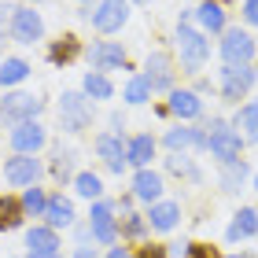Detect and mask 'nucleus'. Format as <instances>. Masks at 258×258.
Masks as SVG:
<instances>
[{"mask_svg":"<svg viewBox=\"0 0 258 258\" xmlns=\"http://www.w3.org/2000/svg\"><path fill=\"white\" fill-rule=\"evenodd\" d=\"M177 44H181V67H184V74L203 70L207 55H210V41L203 37V33L192 30L188 22H181V26H177Z\"/></svg>","mask_w":258,"mask_h":258,"instance_id":"1","label":"nucleus"},{"mask_svg":"<svg viewBox=\"0 0 258 258\" xmlns=\"http://www.w3.org/2000/svg\"><path fill=\"white\" fill-rule=\"evenodd\" d=\"M44 100L33 96V92H8L4 100H0V122L8 125H19V122H33L41 114Z\"/></svg>","mask_w":258,"mask_h":258,"instance_id":"2","label":"nucleus"},{"mask_svg":"<svg viewBox=\"0 0 258 258\" xmlns=\"http://www.w3.org/2000/svg\"><path fill=\"white\" fill-rule=\"evenodd\" d=\"M59 125L67 133H81L92 125V103L85 92H63L59 100Z\"/></svg>","mask_w":258,"mask_h":258,"instance_id":"3","label":"nucleus"},{"mask_svg":"<svg viewBox=\"0 0 258 258\" xmlns=\"http://www.w3.org/2000/svg\"><path fill=\"white\" fill-rule=\"evenodd\" d=\"M210 155L221 159V162H232V159H240V148H243V137L232 129L225 118H210Z\"/></svg>","mask_w":258,"mask_h":258,"instance_id":"4","label":"nucleus"},{"mask_svg":"<svg viewBox=\"0 0 258 258\" xmlns=\"http://www.w3.org/2000/svg\"><path fill=\"white\" fill-rule=\"evenodd\" d=\"M254 81H258V70L251 63H225V70H221V96L240 100V96H247V89Z\"/></svg>","mask_w":258,"mask_h":258,"instance_id":"5","label":"nucleus"},{"mask_svg":"<svg viewBox=\"0 0 258 258\" xmlns=\"http://www.w3.org/2000/svg\"><path fill=\"white\" fill-rule=\"evenodd\" d=\"M96 155L107 162V170L111 173H122L125 166H129V140L122 137V133H100L96 137Z\"/></svg>","mask_w":258,"mask_h":258,"instance_id":"6","label":"nucleus"},{"mask_svg":"<svg viewBox=\"0 0 258 258\" xmlns=\"http://www.w3.org/2000/svg\"><path fill=\"white\" fill-rule=\"evenodd\" d=\"M89 229L92 236H96L100 243H107V247H114L118 243V221H114V203H107V199H100V203H92V214H89Z\"/></svg>","mask_w":258,"mask_h":258,"instance_id":"7","label":"nucleus"},{"mask_svg":"<svg viewBox=\"0 0 258 258\" xmlns=\"http://www.w3.org/2000/svg\"><path fill=\"white\" fill-rule=\"evenodd\" d=\"M41 173H44V166H41L37 155H15V159L4 162V181H8V184H19V188L37 184Z\"/></svg>","mask_w":258,"mask_h":258,"instance_id":"8","label":"nucleus"},{"mask_svg":"<svg viewBox=\"0 0 258 258\" xmlns=\"http://www.w3.org/2000/svg\"><path fill=\"white\" fill-rule=\"evenodd\" d=\"M254 48H258V44L251 41V33L240 30V26H232V30L221 33V55H225V63H251Z\"/></svg>","mask_w":258,"mask_h":258,"instance_id":"9","label":"nucleus"},{"mask_svg":"<svg viewBox=\"0 0 258 258\" xmlns=\"http://www.w3.org/2000/svg\"><path fill=\"white\" fill-rule=\"evenodd\" d=\"M11 37H15L19 44L41 41L44 37V19L33 8H15V15H11Z\"/></svg>","mask_w":258,"mask_h":258,"instance_id":"10","label":"nucleus"},{"mask_svg":"<svg viewBox=\"0 0 258 258\" xmlns=\"http://www.w3.org/2000/svg\"><path fill=\"white\" fill-rule=\"evenodd\" d=\"M44 140H48V133H44V125L33 118V122H19L15 129H11V148L19 151V155H37V151L44 148Z\"/></svg>","mask_w":258,"mask_h":258,"instance_id":"11","label":"nucleus"},{"mask_svg":"<svg viewBox=\"0 0 258 258\" xmlns=\"http://www.w3.org/2000/svg\"><path fill=\"white\" fill-rule=\"evenodd\" d=\"M129 19V0H100V8L92 11V26L100 33H114L122 30Z\"/></svg>","mask_w":258,"mask_h":258,"instance_id":"12","label":"nucleus"},{"mask_svg":"<svg viewBox=\"0 0 258 258\" xmlns=\"http://www.w3.org/2000/svg\"><path fill=\"white\" fill-rule=\"evenodd\" d=\"M89 63H92V70H118V67H125V48L118 41H92Z\"/></svg>","mask_w":258,"mask_h":258,"instance_id":"13","label":"nucleus"},{"mask_svg":"<svg viewBox=\"0 0 258 258\" xmlns=\"http://www.w3.org/2000/svg\"><path fill=\"white\" fill-rule=\"evenodd\" d=\"M148 85H151V92H166L170 85H173V63H170V55L166 52H151L148 55Z\"/></svg>","mask_w":258,"mask_h":258,"instance_id":"14","label":"nucleus"},{"mask_svg":"<svg viewBox=\"0 0 258 258\" xmlns=\"http://www.w3.org/2000/svg\"><path fill=\"white\" fill-rule=\"evenodd\" d=\"M166 148L170 151H184V148H210V137L203 133V129H188V125H177L166 133Z\"/></svg>","mask_w":258,"mask_h":258,"instance_id":"15","label":"nucleus"},{"mask_svg":"<svg viewBox=\"0 0 258 258\" xmlns=\"http://www.w3.org/2000/svg\"><path fill=\"white\" fill-rule=\"evenodd\" d=\"M133 196L137 199H144V203H159V196H162V177L155 170H137V177H133Z\"/></svg>","mask_w":258,"mask_h":258,"instance_id":"16","label":"nucleus"},{"mask_svg":"<svg viewBox=\"0 0 258 258\" xmlns=\"http://www.w3.org/2000/svg\"><path fill=\"white\" fill-rule=\"evenodd\" d=\"M44 221L52 229H70L74 225V203L63 196H48V207H44Z\"/></svg>","mask_w":258,"mask_h":258,"instance_id":"17","label":"nucleus"},{"mask_svg":"<svg viewBox=\"0 0 258 258\" xmlns=\"http://www.w3.org/2000/svg\"><path fill=\"white\" fill-rule=\"evenodd\" d=\"M170 111L177 114V118H199V114H203V100L188 89H173L170 92Z\"/></svg>","mask_w":258,"mask_h":258,"instance_id":"18","label":"nucleus"},{"mask_svg":"<svg viewBox=\"0 0 258 258\" xmlns=\"http://www.w3.org/2000/svg\"><path fill=\"white\" fill-rule=\"evenodd\" d=\"M151 159H155V137L151 133H140L129 140V166L144 170V166H151Z\"/></svg>","mask_w":258,"mask_h":258,"instance_id":"19","label":"nucleus"},{"mask_svg":"<svg viewBox=\"0 0 258 258\" xmlns=\"http://www.w3.org/2000/svg\"><path fill=\"white\" fill-rule=\"evenodd\" d=\"M196 19L199 26H203L207 33H225V11H221V4H214V0H203V4L196 8Z\"/></svg>","mask_w":258,"mask_h":258,"instance_id":"20","label":"nucleus"},{"mask_svg":"<svg viewBox=\"0 0 258 258\" xmlns=\"http://www.w3.org/2000/svg\"><path fill=\"white\" fill-rule=\"evenodd\" d=\"M22 218H26V210H22V199H15V196H0V232L19 229Z\"/></svg>","mask_w":258,"mask_h":258,"instance_id":"21","label":"nucleus"},{"mask_svg":"<svg viewBox=\"0 0 258 258\" xmlns=\"http://www.w3.org/2000/svg\"><path fill=\"white\" fill-rule=\"evenodd\" d=\"M78 55H81V41L67 33V37H59V41H55L52 48H48V63H55V67H67V63H74Z\"/></svg>","mask_w":258,"mask_h":258,"instance_id":"22","label":"nucleus"},{"mask_svg":"<svg viewBox=\"0 0 258 258\" xmlns=\"http://www.w3.org/2000/svg\"><path fill=\"white\" fill-rule=\"evenodd\" d=\"M81 89H85L89 100H111L114 96V85H111V78L103 74V70H89L85 81H81Z\"/></svg>","mask_w":258,"mask_h":258,"instance_id":"23","label":"nucleus"},{"mask_svg":"<svg viewBox=\"0 0 258 258\" xmlns=\"http://www.w3.org/2000/svg\"><path fill=\"white\" fill-rule=\"evenodd\" d=\"M177 218H181V207L177 203H155V207H151V214H148V225L159 229V232H170L173 225H177Z\"/></svg>","mask_w":258,"mask_h":258,"instance_id":"24","label":"nucleus"},{"mask_svg":"<svg viewBox=\"0 0 258 258\" xmlns=\"http://www.w3.org/2000/svg\"><path fill=\"white\" fill-rule=\"evenodd\" d=\"M232 125H236V133L243 129V140H247V144H258V100L247 103V107H240Z\"/></svg>","mask_w":258,"mask_h":258,"instance_id":"25","label":"nucleus"},{"mask_svg":"<svg viewBox=\"0 0 258 258\" xmlns=\"http://www.w3.org/2000/svg\"><path fill=\"white\" fill-rule=\"evenodd\" d=\"M26 247L30 251H59V236L52 225H33L26 232Z\"/></svg>","mask_w":258,"mask_h":258,"instance_id":"26","label":"nucleus"},{"mask_svg":"<svg viewBox=\"0 0 258 258\" xmlns=\"http://www.w3.org/2000/svg\"><path fill=\"white\" fill-rule=\"evenodd\" d=\"M254 232H258V210L243 207L240 214H236V221L229 225V240L236 243V240H247V236H254Z\"/></svg>","mask_w":258,"mask_h":258,"instance_id":"27","label":"nucleus"},{"mask_svg":"<svg viewBox=\"0 0 258 258\" xmlns=\"http://www.w3.org/2000/svg\"><path fill=\"white\" fill-rule=\"evenodd\" d=\"M243 181H247V162H243V159L221 162V188H225V192H240Z\"/></svg>","mask_w":258,"mask_h":258,"instance_id":"28","label":"nucleus"},{"mask_svg":"<svg viewBox=\"0 0 258 258\" xmlns=\"http://www.w3.org/2000/svg\"><path fill=\"white\" fill-rule=\"evenodd\" d=\"M30 78V63L26 59H15V55H11V59H4L0 63V85H19V81H26Z\"/></svg>","mask_w":258,"mask_h":258,"instance_id":"29","label":"nucleus"},{"mask_svg":"<svg viewBox=\"0 0 258 258\" xmlns=\"http://www.w3.org/2000/svg\"><path fill=\"white\" fill-rule=\"evenodd\" d=\"M122 100H125V103H148V100H151V85H148V78H144V74L129 78V81H125Z\"/></svg>","mask_w":258,"mask_h":258,"instance_id":"30","label":"nucleus"},{"mask_svg":"<svg viewBox=\"0 0 258 258\" xmlns=\"http://www.w3.org/2000/svg\"><path fill=\"white\" fill-rule=\"evenodd\" d=\"M44 207H48V196H44V188H37V184H30L26 192H22V210L33 218H44Z\"/></svg>","mask_w":258,"mask_h":258,"instance_id":"31","label":"nucleus"},{"mask_svg":"<svg viewBox=\"0 0 258 258\" xmlns=\"http://www.w3.org/2000/svg\"><path fill=\"white\" fill-rule=\"evenodd\" d=\"M74 192H78L81 199H100L103 181L96 177V173H78V177H74Z\"/></svg>","mask_w":258,"mask_h":258,"instance_id":"32","label":"nucleus"},{"mask_svg":"<svg viewBox=\"0 0 258 258\" xmlns=\"http://www.w3.org/2000/svg\"><path fill=\"white\" fill-rule=\"evenodd\" d=\"M144 229H148V221L144 218H140V214H129V210H125V221H122V236H144Z\"/></svg>","mask_w":258,"mask_h":258,"instance_id":"33","label":"nucleus"},{"mask_svg":"<svg viewBox=\"0 0 258 258\" xmlns=\"http://www.w3.org/2000/svg\"><path fill=\"white\" fill-rule=\"evenodd\" d=\"M166 166L173 170V173H181V177H192V181H199V170L192 166L184 155H173V159H166Z\"/></svg>","mask_w":258,"mask_h":258,"instance_id":"34","label":"nucleus"},{"mask_svg":"<svg viewBox=\"0 0 258 258\" xmlns=\"http://www.w3.org/2000/svg\"><path fill=\"white\" fill-rule=\"evenodd\" d=\"M52 170H55V177H63V181L70 177V151H63V148L55 151V162H52Z\"/></svg>","mask_w":258,"mask_h":258,"instance_id":"35","label":"nucleus"},{"mask_svg":"<svg viewBox=\"0 0 258 258\" xmlns=\"http://www.w3.org/2000/svg\"><path fill=\"white\" fill-rule=\"evenodd\" d=\"M188 258H221L210 243H188Z\"/></svg>","mask_w":258,"mask_h":258,"instance_id":"36","label":"nucleus"},{"mask_svg":"<svg viewBox=\"0 0 258 258\" xmlns=\"http://www.w3.org/2000/svg\"><path fill=\"white\" fill-rule=\"evenodd\" d=\"M137 258H166V247H159V243H148V247H140Z\"/></svg>","mask_w":258,"mask_h":258,"instance_id":"37","label":"nucleus"},{"mask_svg":"<svg viewBox=\"0 0 258 258\" xmlns=\"http://www.w3.org/2000/svg\"><path fill=\"white\" fill-rule=\"evenodd\" d=\"M243 19H247L251 26H258V0H247V4H243Z\"/></svg>","mask_w":258,"mask_h":258,"instance_id":"38","label":"nucleus"},{"mask_svg":"<svg viewBox=\"0 0 258 258\" xmlns=\"http://www.w3.org/2000/svg\"><path fill=\"white\" fill-rule=\"evenodd\" d=\"M30 258H63L59 251H30Z\"/></svg>","mask_w":258,"mask_h":258,"instance_id":"39","label":"nucleus"},{"mask_svg":"<svg viewBox=\"0 0 258 258\" xmlns=\"http://www.w3.org/2000/svg\"><path fill=\"white\" fill-rule=\"evenodd\" d=\"M170 251L181 258V254H188V243H170Z\"/></svg>","mask_w":258,"mask_h":258,"instance_id":"40","label":"nucleus"},{"mask_svg":"<svg viewBox=\"0 0 258 258\" xmlns=\"http://www.w3.org/2000/svg\"><path fill=\"white\" fill-rule=\"evenodd\" d=\"M107 258H129V251H125V247H111Z\"/></svg>","mask_w":258,"mask_h":258,"instance_id":"41","label":"nucleus"},{"mask_svg":"<svg viewBox=\"0 0 258 258\" xmlns=\"http://www.w3.org/2000/svg\"><path fill=\"white\" fill-rule=\"evenodd\" d=\"M74 258H96V251H89V247H81V251H78Z\"/></svg>","mask_w":258,"mask_h":258,"instance_id":"42","label":"nucleus"},{"mask_svg":"<svg viewBox=\"0 0 258 258\" xmlns=\"http://www.w3.org/2000/svg\"><path fill=\"white\" fill-rule=\"evenodd\" d=\"M133 4H151V0H133Z\"/></svg>","mask_w":258,"mask_h":258,"instance_id":"43","label":"nucleus"},{"mask_svg":"<svg viewBox=\"0 0 258 258\" xmlns=\"http://www.w3.org/2000/svg\"><path fill=\"white\" fill-rule=\"evenodd\" d=\"M214 4H229V0H214Z\"/></svg>","mask_w":258,"mask_h":258,"instance_id":"44","label":"nucleus"},{"mask_svg":"<svg viewBox=\"0 0 258 258\" xmlns=\"http://www.w3.org/2000/svg\"><path fill=\"white\" fill-rule=\"evenodd\" d=\"M254 188H258V177H254Z\"/></svg>","mask_w":258,"mask_h":258,"instance_id":"45","label":"nucleus"},{"mask_svg":"<svg viewBox=\"0 0 258 258\" xmlns=\"http://www.w3.org/2000/svg\"><path fill=\"white\" fill-rule=\"evenodd\" d=\"M232 258H243V254H232Z\"/></svg>","mask_w":258,"mask_h":258,"instance_id":"46","label":"nucleus"},{"mask_svg":"<svg viewBox=\"0 0 258 258\" xmlns=\"http://www.w3.org/2000/svg\"><path fill=\"white\" fill-rule=\"evenodd\" d=\"M33 4H41V0H33Z\"/></svg>","mask_w":258,"mask_h":258,"instance_id":"47","label":"nucleus"}]
</instances>
